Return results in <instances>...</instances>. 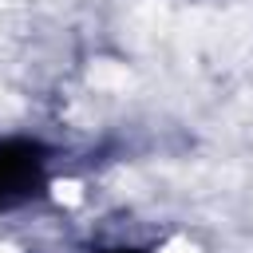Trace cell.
<instances>
[{"instance_id": "cell-1", "label": "cell", "mask_w": 253, "mask_h": 253, "mask_svg": "<svg viewBox=\"0 0 253 253\" xmlns=\"http://www.w3.org/2000/svg\"><path fill=\"white\" fill-rule=\"evenodd\" d=\"M43 158L32 142H0V210L40 194Z\"/></svg>"}]
</instances>
